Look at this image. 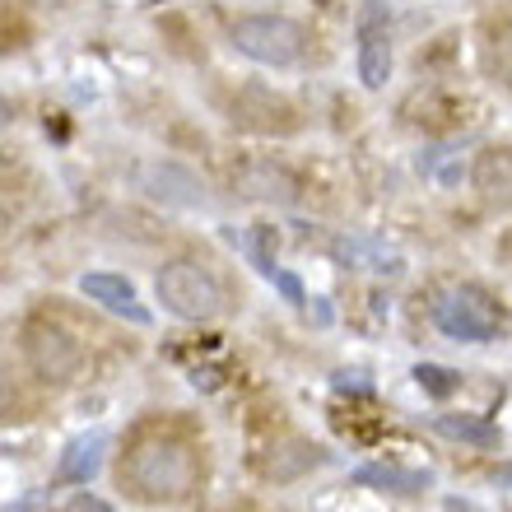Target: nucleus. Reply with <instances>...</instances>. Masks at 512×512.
Instances as JSON below:
<instances>
[{
	"label": "nucleus",
	"mask_w": 512,
	"mask_h": 512,
	"mask_svg": "<svg viewBox=\"0 0 512 512\" xmlns=\"http://www.w3.org/2000/svg\"><path fill=\"white\" fill-rule=\"evenodd\" d=\"M122 485L140 503H182L201 485V461L182 438H140L122 457Z\"/></svg>",
	"instance_id": "f257e3e1"
},
{
	"label": "nucleus",
	"mask_w": 512,
	"mask_h": 512,
	"mask_svg": "<svg viewBox=\"0 0 512 512\" xmlns=\"http://www.w3.org/2000/svg\"><path fill=\"white\" fill-rule=\"evenodd\" d=\"M233 47L256 61V66H298L303 52H308V28L289 19V14H243L238 24L229 28Z\"/></svg>",
	"instance_id": "f03ea898"
},
{
	"label": "nucleus",
	"mask_w": 512,
	"mask_h": 512,
	"mask_svg": "<svg viewBox=\"0 0 512 512\" xmlns=\"http://www.w3.org/2000/svg\"><path fill=\"white\" fill-rule=\"evenodd\" d=\"M159 303L182 322H215L224 312V284L201 266V261H168L159 270Z\"/></svg>",
	"instance_id": "7ed1b4c3"
},
{
	"label": "nucleus",
	"mask_w": 512,
	"mask_h": 512,
	"mask_svg": "<svg viewBox=\"0 0 512 512\" xmlns=\"http://www.w3.org/2000/svg\"><path fill=\"white\" fill-rule=\"evenodd\" d=\"M433 322L438 331L452 340H466V345H485V340L499 336V308H494V298L485 289H475V284H461L452 294L433 308Z\"/></svg>",
	"instance_id": "20e7f679"
},
{
	"label": "nucleus",
	"mask_w": 512,
	"mask_h": 512,
	"mask_svg": "<svg viewBox=\"0 0 512 512\" xmlns=\"http://www.w3.org/2000/svg\"><path fill=\"white\" fill-rule=\"evenodd\" d=\"M24 359L42 382H70L80 373V345L52 322H28L24 326Z\"/></svg>",
	"instance_id": "39448f33"
},
{
	"label": "nucleus",
	"mask_w": 512,
	"mask_h": 512,
	"mask_svg": "<svg viewBox=\"0 0 512 512\" xmlns=\"http://www.w3.org/2000/svg\"><path fill=\"white\" fill-rule=\"evenodd\" d=\"M233 191H243L247 201H266V205H294L303 196V182H298L284 163L275 159H252L233 173Z\"/></svg>",
	"instance_id": "423d86ee"
},
{
	"label": "nucleus",
	"mask_w": 512,
	"mask_h": 512,
	"mask_svg": "<svg viewBox=\"0 0 512 512\" xmlns=\"http://www.w3.org/2000/svg\"><path fill=\"white\" fill-rule=\"evenodd\" d=\"M391 75V42H387V14L378 0H368L359 19V80L364 89H382Z\"/></svg>",
	"instance_id": "0eeeda50"
},
{
	"label": "nucleus",
	"mask_w": 512,
	"mask_h": 512,
	"mask_svg": "<svg viewBox=\"0 0 512 512\" xmlns=\"http://www.w3.org/2000/svg\"><path fill=\"white\" fill-rule=\"evenodd\" d=\"M326 452L317 443H303V438H284V443H270L266 452H261V461H256V471L266 475V480H275V485H289V480H298V475H308L312 466H322Z\"/></svg>",
	"instance_id": "6e6552de"
},
{
	"label": "nucleus",
	"mask_w": 512,
	"mask_h": 512,
	"mask_svg": "<svg viewBox=\"0 0 512 512\" xmlns=\"http://www.w3.org/2000/svg\"><path fill=\"white\" fill-rule=\"evenodd\" d=\"M471 182L485 205L512 210V149H485L471 168Z\"/></svg>",
	"instance_id": "1a4fd4ad"
},
{
	"label": "nucleus",
	"mask_w": 512,
	"mask_h": 512,
	"mask_svg": "<svg viewBox=\"0 0 512 512\" xmlns=\"http://www.w3.org/2000/svg\"><path fill=\"white\" fill-rule=\"evenodd\" d=\"M145 191L154 196V201L182 205V210H196V205H205V187L187 173V168H177V163L149 168V173H145Z\"/></svg>",
	"instance_id": "9d476101"
},
{
	"label": "nucleus",
	"mask_w": 512,
	"mask_h": 512,
	"mask_svg": "<svg viewBox=\"0 0 512 512\" xmlns=\"http://www.w3.org/2000/svg\"><path fill=\"white\" fill-rule=\"evenodd\" d=\"M80 294L94 298V303H103V308L117 312V317H131L135 326H149V308H140V303H135L131 280H122V275H84Z\"/></svg>",
	"instance_id": "9b49d317"
},
{
	"label": "nucleus",
	"mask_w": 512,
	"mask_h": 512,
	"mask_svg": "<svg viewBox=\"0 0 512 512\" xmlns=\"http://www.w3.org/2000/svg\"><path fill=\"white\" fill-rule=\"evenodd\" d=\"M103 447H108V433H84L61 452V480L70 485H89L103 466Z\"/></svg>",
	"instance_id": "f8f14e48"
},
{
	"label": "nucleus",
	"mask_w": 512,
	"mask_h": 512,
	"mask_svg": "<svg viewBox=\"0 0 512 512\" xmlns=\"http://www.w3.org/2000/svg\"><path fill=\"white\" fill-rule=\"evenodd\" d=\"M354 485L391 489V494H419V489H429V475L401 471V466H359V471H354Z\"/></svg>",
	"instance_id": "ddd939ff"
},
{
	"label": "nucleus",
	"mask_w": 512,
	"mask_h": 512,
	"mask_svg": "<svg viewBox=\"0 0 512 512\" xmlns=\"http://www.w3.org/2000/svg\"><path fill=\"white\" fill-rule=\"evenodd\" d=\"M433 429L443 438H457V443H475V447H499V429L485 424V419H471V415H438Z\"/></svg>",
	"instance_id": "4468645a"
},
{
	"label": "nucleus",
	"mask_w": 512,
	"mask_h": 512,
	"mask_svg": "<svg viewBox=\"0 0 512 512\" xmlns=\"http://www.w3.org/2000/svg\"><path fill=\"white\" fill-rule=\"evenodd\" d=\"M489 66L503 80V89H512V19H503L489 38Z\"/></svg>",
	"instance_id": "2eb2a0df"
},
{
	"label": "nucleus",
	"mask_w": 512,
	"mask_h": 512,
	"mask_svg": "<svg viewBox=\"0 0 512 512\" xmlns=\"http://www.w3.org/2000/svg\"><path fill=\"white\" fill-rule=\"evenodd\" d=\"M415 382L424 391H433V396H452V391L461 387L457 373H452V368H438V364H419L415 368Z\"/></svg>",
	"instance_id": "dca6fc26"
},
{
	"label": "nucleus",
	"mask_w": 512,
	"mask_h": 512,
	"mask_svg": "<svg viewBox=\"0 0 512 512\" xmlns=\"http://www.w3.org/2000/svg\"><path fill=\"white\" fill-rule=\"evenodd\" d=\"M270 280H275V289H280V294L289 298V303H303V284H298L294 275H284V270H275Z\"/></svg>",
	"instance_id": "f3484780"
},
{
	"label": "nucleus",
	"mask_w": 512,
	"mask_h": 512,
	"mask_svg": "<svg viewBox=\"0 0 512 512\" xmlns=\"http://www.w3.org/2000/svg\"><path fill=\"white\" fill-rule=\"evenodd\" d=\"M364 252H368L364 243H340V256H364ZM368 270H401V266H396V261H391V266H387L382 256H373V266H368Z\"/></svg>",
	"instance_id": "a211bd4d"
},
{
	"label": "nucleus",
	"mask_w": 512,
	"mask_h": 512,
	"mask_svg": "<svg viewBox=\"0 0 512 512\" xmlns=\"http://www.w3.org/2000/svg\"><path fill=\"white\" fill-rule=\"evenodd\" d=\"M75 512H112L103 499H89V494H75V503H70Z\"/></svg>",
	"instance_id": "6ab92c4d"
},
{
	"label": "nucleus",
	"mask_w": 512,
	"mask_h": 512,
	"mask_svg": "<svg viewBox=\"0 0 512 512\" xmlns=\"http://www.w3.org/2000/svg\"><path fill=\"white\" fill-rule=\"evenodd\" d=\"M499 256H503V261H508V266H512V229L499 238Z\"/></svg>",
	"instance_id": "aec40b11"
}]
</instances>
